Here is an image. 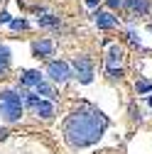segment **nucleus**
<instances>
[{
    "mask_svg": "<svg viewBox=\"0 0 152 154\" xmlns=\"http://www.w3.org/2000/svg\"><path fill=\"white\" fill-rule=\"evenodd\" d=\"M86 5H88V8H96V5H98V0H86Z\"/></svg>",
    "mask_w": 152,
    "mask_h": 154,
    "instance_id": "a211bd4d",
    "label": "nucleus"
},
{
    "mask_svg": "<svg viewBox=\"0 0 152 154\" xmlns=\"http://www.w3.org/2000/svg\"><path fill=\"white\" fill-rule=\"evenodd\" d=\"M34 112L40 115V118H47V120H49L52 115H54V105H52L49 100H40V103L34 105Z\"/></svg>",
    "mask_w": 152,
    "mask_h": 154,
    "instance_id": "1a4fd4ad",
    "label": "nucleus"
},
{
    "mask_svg": "<svg viewBox=\"0 0 152 154\" xmlns=\"http://www.w3.org/2000/svg\"><path fill=\"white\" fill-rule=\"evenodd\" d=\"M8 137V130H0V140H5Z\"/></svg>",
    "mask_w": 152,
    "mask_h": 154,
    "instance_id": "6ab92c4d",
    "label": "nucleus"
},
{
    "mask_svg": "<svg viewBox=\"0 0 152 154\" xmlns=\"http://www.w3.org/2000/svg\"><path fill=\"white\" fill-rule=\"evenodd\" d=\"M125 5H128L132 12H147L150 0H125Z\"/></svg>",
    "mask_w": 152,
    "mask_h": 154,
    "instance_id": "9d476101",
    "label": "nucleus"
},
{
    "mask_svg": "<svg viewBox=\"0 0 152 154\" xmlns=\"http://www.w3.org/2000/svg\"><path fill=\"white\" fill-rule=\"evenodd\" d=\"M106 3H108V5H110V8H120V5H123V3H125V0H106Z\"/></svg>",
    "mask_w": 152,
    "mask_h": 154,
    "instance_id": "dca6fc26",
    "label": "nucleus"
},
{
    "mask_svg": "<svg viewBox=\"0 0 152 154\" xmlns=\"http://www.w3.org/2000/svg\"><path fill=\"white\" fill-rule=\"evenodd\" d=\"M150 91H152V83H147V81L138 83V93H150Z\"/></svg>",
    "mask_w": 152,
    "mask_h": 154,
    "instance_id": "4468645a",
    "label": "nucleus"
},
{
    "mask_svg": "<svg viewBox=\"0 0 152 154\" xmlns=\"http://www.w3.org/2000/svg\"><path fill=\"white\" fill-rule=\"evenodd\" d=\"M40 25H42V27H59V17L44 15V17H40Z\"/></svg>",
    "mask_w": 152,
    "mask_h": 154,
    "instance_id": "ddd939ff",
    "label": "nucleus"
},
{
    "mask_svg": "<svg viewBox=\"0 0 152 154\" xmlns=\"http://www.w3.org/2000/svg\"><path fill=\"white\" fill-rule=\"evenodd\" d=\"M74 71H76V79L81 83H91L93 81V61L88 56H76L74 59Z\"/></svg>",
    "mask_w": 152,
    "mask_h": 154,
    "instance_id": "7ed1b4c3",
    "label": "nucleus"
},
{
    "mask_svg": "<svg viewBox=\"0 0 152 154\" xmlns=\"http://www.w3.org/2000/svg\"><path fill=\"white\" fill-rule=\"evenodd\" d=\"M10 27H12V29H25V27H27V22H25V20H12V22H10Z\"/></svg>",
    "mask_w": 152,
    "mask_h": 154,
    "instance_id": "2eb2a0df",
    "label": "nucleus"
},
{
    "mask_svg": "<svg viewBox=\"0 0 152 154\" xmlns=\"http://www.w3.org/2000/svg\"><path fill=\"white\" fill-rule=\"evenodd\" d=\"M93 22H96L101 29H113V27H116L118 25V17H113L110 12H96V15H93Z\"/></svg>",
    "mask_w": 152,
    "mask_h": 154,
    "instance_id": "39448f33",
    "label": "nucleus"
},
{
    "mask_svg": "<svg viewBox=\"0 0 152 154\" xmlns=\"http://www.w3.org/2000/svg\"><path fill=\"white\" fill-rule=\"evenodd\" d=\"M0 22H12V20H10L8 12H0Z\"/></svg>",
    "mask_w": 152,
    "mask_h": 154,
    "instance_id": "f3484780",
    "label": "nucleus"
},
{
    "mask_svg": "<svg viewBox=\"0 0 152 154\" xmlns=\"http://www.w3.org/2000/svg\"><path fill=\"white\" fill-rule=\"evenodd\" d=\"M120 59H123V49H120L118 44H113V47L108 49V56H106L108 71H116V64H120Z\"/></svg>",
    "mask_w": 152,
    "mask_h": 154,
    "instance_id": "423d86ee",
    "label": "nucleus"
},
{
    "mask_svg": "<svg viewBox=\"0 0 152 154\" xmlns=\"http://www.w3.org/2000/svg\"><path fill=\"white\" fill-rule=\"evenodd\" d=\"M0 115L8 122H17L22 118V100L15 91H3L0 93Z\"/></svg>",
    "mask_w": 152,
    "mask_h": 154,
    "instance_id": "f03ea898",
    "label": "nucleus"
},
{
    "mask_svg": "<svg viewBox=\"0 0 152 154\" xmlns=\"http://www.w3.org/2000/svg\"><path fill=\"white\" fill-rule=\"evenodd\" d=\"M52 51H54V44L49 39H42V42H34L32 44V54L37 56V59H40V56H49Z\"/></svg>",
    "mask_w": 152,
    "mask_h": 154,
    "instance_id": "0eeeda50",
    "label": "nucleus"
},
{
    "mask_svg": "<svg viewBox=\"0 0 152 154\" xmlns=\"http://www.w3.org/2000/svg\"><path fill=\"white\" fill-rule=\"evenodd\" d=\"M108 127L106 115L98 110H76L64 122V134L71 147H88L96 144Z\"/></svg>",
    "mask_w": 152,
    "mask_h": 154,
    "instance_id": "f257e3e1",
    "label": "nucleus"
},
{
    "mask_svg": "<svg viewBox=\"0 0 152 154\" xmlns=\"http://www.w3.org/2000/svg\"><path fill=\"white\" fill-rule=\"evenodd\" d=\"M20 81H22V86H32V88H37L40 83H44V81H42V73H40V71H22Z\"/></svg>",
    "mask_w": 152,
    "mask_h": 154,
    "instance_id": "6e6552de",
    "label": "nucleus"
},
{
    "mask_svg": "<svg viewBox=\"0 0 152 154\" xmlns=\"http://www.w3.org/2000/svg\"><path fill=\"white\" fill-rule=\"evenodd\" d=\"M8 64H10V51L5 47H0V76L8 71Z\"/></svg>",
    "mask_w": 152,
    "mask_h": 154,
    "instance_id": "9b49d317",
    "label": "nucleus"
},
{
    "mask_svg": "<svg viewBox=\"0 0 152 154\" xmlns=\"http://www.w3.org/2000/svg\"><path fill=\"white\" fill-rule=\"evenodd\" d=\"M47 73L52 76L56 83H64L69 76H71V73H69V64H66V61H49V64H47Z\"/></svg>",
    "mask_w": 152,
    "mask_h": 154,
    "instance_id": "20e7f679",
    "label": "nucleus"
},
{
    "mask_svg": "<svg viewBox=\"0 0 152 154\" xmlns=\"http://www.w3.org/2000/svg\"><path fill=\"white\" fill-rule=\"evenodd\" d=\"M34 91H37V93H42V95H47L49 100H54V98H56V93H54V88H52V86H47V83H40V86H37Z\"/></svg>",
    "mask_w": 152,
    "mask_h": 154,
    "instance_id": "f8f14e48",
    "label": "nucleus"
}]
</instances>
